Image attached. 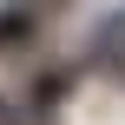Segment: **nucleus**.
Listing matches in <instances>:
<instances>
[{"instance_id":"f257e3e1","label":"nucleus","mask_w":125,"mask_h":125,"mask_svg":"<svg viewBox=\"0 0 125 125\" xmlns=\"http://www.w3.org/2000/svg\"><path fill=\"white\" fill-rule=\"evenodd\" d=\"M66 86H73L66 73H46V79H33V105H59V99H66Z\"/></svg>"},{"instance_id":"f03ea898","label":"nucleus","mask_w":125,"mask_h":125,"mask_svg":"<svg viewBox=\"0 0 125 125\" xmlns=\"http://www.w3.org/2000/svg\"><path fill=\"white\" fill-rule=\"evenodd\" d=\"M26 26H33L26 13H0V46H13V40H26Z\"/></svg>"},{"instance_id":"7ed1b4c3","label":"nucleus","mask_w":125,"mask_h":125,"mask_svg":"<svg viewBox=\"0 0 125 125\" xmlns=\"http://www.w3.org/2000/svg\"><path fill=\"white\" fill-rule=\"evenodd\" d=\"M119 46H125V13L105 26V33H99V40H92V53H119Z\"/></svg>"}]
</instances>
